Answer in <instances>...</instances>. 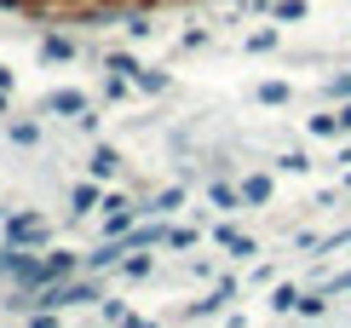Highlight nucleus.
I'll return each mask as SVG.
<instances>
[{
  "mask_svg": "<svg viewBox=\"0 0 351 328\" xmlns=\"http://www.w3.org/2000/svg\"><path fill=\"white\" fill-rule=\"evenodd\" d=\"M6 242H18V248H35V242H47V225H40L35 213H18V219H6Z\"/></svg>",
  "mask_w": 351,
  "mask_h": 328,
  "instance_id": "f257e3e1",
  "label": "nucleus"
},
{
  "mask_svg": "<svg viewBox=\"0 0 351 328\" xmlns=\"http://www.w3.org/2000/svg\"><path fill=\"white\" fill-rule=\"evenodd\" d=\"M47 110H52V115H81V110H86V93L64 86V93H52V98H47Z\"/></svg>",
  "mask_w": 351,
  "mask_h": 328,
  "instance_id": "f03ea898",
  "label": "nucleus"
},
{
  "mask_svg": "<svg viewBox=\"0 0 351 328\" xmlns=\"http://www.w3.org/2000/svg\"><path fill=\"white\" fill-rule=\"evenodd\" d=\"M127 248H133V242H104V248H98L86 265H93V271H115V265L127 259Z\"/></svg>",
  "mask_w": 351,
  "mask_h": 328,
  "instance_id": "7ed1b4c3",
  "label": "nucleus"
},
{
  "mask_svg": "<svg viewBox=\"0 0 351 328\" xmlns=\"http://www.w3.org/2000/svg\"><path fill=\"white\" fill-rule=\"evenodd\" d=\"M242 202H254V207L271 202V178H265V173H247V178H242Z\"/></svg>",
  "mask_w": 351,
  "mask_h": 328,
  "instance_id": "20e7f679",
  "label": "nucleus"
},
{
  "mask_svg": "<svg viewBox=\"0 0 351 328\" xmlns=\"http://www.w3.org/2000/svg\"><path fill=\"white\" fill-rule=\"evenodd\" d=\"M115 167H121V156H115V150H98L93 161H86V173H93L98 185H104V178H115Z\"/></svg>",
  "mask_w": 351,
  "mask_h": 328,
  "instance_id": "39448f33",
  "label": "nucleus"
},
{
  "mask_svg": "<svg viewBox=\"0 0 351 328\" xmlns=\"http://www.w3.org/2000/svg\"><path fill=\"white\" fill-rule=\"evenodd\" d=\"M69 52H75L69 35H47V40H40V58H47V64H58V58H69Z\"/></svg>",
  "mask_w": 351,
  "mask_h": 328,
  "instance_id": "423d86ee",
  "label": "nucleus"
},
{
  "mask_svg": "<svg viewBox=\"0 0 351 328\" xmlns=\"http://www.w3.org/2000/svg\"><path fill=\"white\" fill-rule=\"evenodd\" d=\"M271 18L276 23H300L305 18V0H271Z\"/></svg>",
  "mask_w": 351,
  "mask_h": 328,
  "instance_id": "0eeeda50",
  "label": "nucleus"
},
{
  "mask_svg": "<svg viewBox=\"0 0 351 328\" xmlns=\"http://www.w3.org/2000/svg\"><path fill=\"white\" fill-rule=\"evenodd\" d=\"M69 202H75V213H93V207H98V178H93V185H75Z\"/></svg>",
  "mask_w": 351,
  "mask_h": 328,
  "instance_id": "6e6552de",
  "label": "nucleus"
},
{
  "mask_svg": "<svg viewBox=\"0 0 351 328\" xmlns=\"http://www.w3.org/2000/svg\"><path fill=\"white\" fill-rule=\"evenodd\" d=\"M104 69H115V75H127V81L138 75V64H133V58H127V52H110V58H104Z\"/></svg>",
  "mask_w": 351,
  "mask_h": 328,
  "instance_id": "1a4fd4ad",
  "label": "nucleus"
},
{
  "mask_svg": "<svg viewBox=\"0 0 351 328\" xmlns=\"http://www.w3.org/2000/svg\"><path fill=\"white\" fill-rule=\"evenodd\" d=\"M219 242L237 253V259H242V253H254V242H247V236H237V231H219Z\"/></svg>",
  "mask_w": 351,
  "mask_h": 328,
  "instance_id": "9d476101",
  "label": "nucleus"
},
{
  "mask_svg": "<svg viewBox=\"0 0 351 328\" xmlns=\"http://www.w3.org/2000/svg\"><path fill=\"white\" fill-rule=\"evenodd\" d=\"M35 139H40L35 121H12V144H35Z\"/></svg>",
  "mask_w": 351,
  "mask_h": 328,
  "instance_id": "9b49d317",
  "label": "nucleus"
},
{
  "mask_svg": "<svg viewBox=\"0 0 351 328\" xmlns=\"http://www.w3.org/2000/svg\"><path fill=\"white\" fill-rule=\"evenodd\" d=\"M259 104H288V86L282 81H265V86H259Z\"/></svg>",
  "mask_w": 351,
  "mask_h": 328,
  "instance_id": "f8f14e48",
  "label": "nucleus"
},
{
  "mask_svg": "<svg viewBox=\"0 0 351 328\" xmlns=\"http://www.w3.org/2000/svg\"><path fill=\"white\" fill-rule=\"evenodd\" d=\"M179 202H184V196H179V190H162V196H156V202H150V213H173V207H179Z\"/></svg>",
  "mask_w": 351,
  "mask_h": 328,
  "instance_id": "ddd939ff",
  "label": "nucleus"
},
{
  "mask_svg": "<svg viewBox=\"0 0 351 328\" xmlns=\"http://www.w3.org/2000/svg\"><path fill=\"white\" fill-rule=\"evenodd\" d=\"M271 305L288 317V311H300V294H294V288H276V300H271Z\"/></svg>",
  "mask_w": 351,
  "mask_h": 328,
  "instance_id": "4468645a",
  "label": "nucleus"
},
{
  "mask_svg": "<svg viewBox=\"0 0 351 328\" xmlns=\"http://www.w3.org/2000/svg\"><path fill=\"white\" fill-rule=\"evenodd\" d=\"M213 202L225 207V213H230V207H242V196H237V190H230V185H213Z\"/></svg>",
  "mask_w": 351,
  "mask_h": 328,
  "instance_id": "2eb2a0df",
  "label": "nucleus"
},
{
  "mask_svg": "<svg viewBox=\"0 0 351 328\" xmlns=\"http://www.w3.org/2000/svg\"><path fill=\"white\" fill-rule=\"evenodd\" d=\"M276 167H282V173H305V167H311V161H305V156H300V150H288V156H282V161H276Z\"/></svg>",
  "mask_w": 351,
  "mask_h": 328,
  "instance_id": "dca6fc26",
  "label": "nucleus"
},
{
  "mask_svg": "<svg viewBox=\"0 0 351 328\" xmlns=\"http://www.w3.org/2000/svg\"><path fill=\"white\" fill-rule=\"evenodd\" d=\"M121 277H150V259H144V253L138 259H121Z\"/></svg>",
  "mask_w": 351,
  "mask_h": 328,
  "instance_id": "f3484780",
  "label": "nucleus"
},
{
  "mask_svg": "<svg viewBox=\"0 0 351 328\" xmlns=\"http://www.w3.org/2000/svg\"><path fill=\"white\" fill-rule=\"evenodd\" d=\"M247 47H254V52H271V47H276V35H271V29H259V35H247Z\"/></svg>",
  "mask_w": 351,
  "mask_h": 328,
  "instance_id": "a211bd4d",
  "label": "nucleus"
},
{
  "mask_svg": "<svg viewBox=\"0 0 351 328\" xmlns=\"http://www.w3.org/2000/svg\"><path fill=\"white\" fill-rule=\"evenodd\" d=\"M334 98H351V75H334Z\"/></svg>",
  "mask_w": 351,
  "mask_h": 328,
  "instance_id": "6ab92c4d",
  "label": "nucleus"
},
{
  "mask_svg": "<svg viewBox=\"0 0 351 328\" xmlns=\"http://www.w3.org/2000/svg\"><path fill=\"white\" fill-rule=\"evenodd\" d=\"M334 121H340V132H351V104H346V110H340V115H334Z\"/></svg>",
  "mask_w": 351,
  "mask_h": 328,
  "instance_id": "aec40b11",
  "label": "nucleus"
},
{
  "mask_svg": "<svg viewBox=\"0 0 351 328\" xmlns=\"http://www.w3.org/2000/svg\"><path fill=\"white\" fill-rule=\"evenodd\" d=\"M0 86H12V69H0Z\"/></svg>",
  "mask_w": 351,
  "mask_h": 328,
  "instance_id": "412c9836",
  "label": "nucleus"
}]
</instances>
